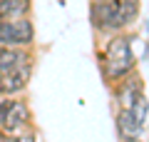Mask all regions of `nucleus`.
<instances>
[{"label": "nucleus", "instance_id": "nucleus-1", "mask_svg": "<svg viewBox=\"0 0 149 142\" xmlns=\"http://www.w3.org/2000/svg\"><path fill=\"white\" fill-rule=\"evenodd\" d=\"M142 13V0H90V25L97 40L129 32Z\"/></svg>", "mask_w": 149, "mask_h": 142}, {"label": "nucleus", "instance_id": "nucleus-2", "mask_svg": "<svg viewBox=\"0 0 149 142\" xmlns=\"http://www.w3.org/2000/svg\"><path fill=\"white\" fill-rule=\"evenodd\" d=\"M97 67L107 87L137 70V53L132 47L129 32H117L97 42Z\"/></svg>", "mask_w": 149, "mask_h": 142}, {"label": "nucleus", "instance_id": "nucleus-3", "mask_svg": "<svg viewBox=\"0 0 149 142\" xmlns=\"http://www.w3.org/2000/svg\"><path fill=\"white\" fill-rule=\"evenodd\" d=\"M30 125H32V107L25 95L0 97V132L17 135Z\"/></svg>", "mask_w": 149, "mask_h": 142}, {"label": "nucleus", "instance_id": "nucleus-4", "mask_svg": "<svg viewBox=\"0 0 149 142\" xmlns=\"http://www.w3.org/2000/svg\"><path fill=\"white\" fill-rule=\"evenodd\" d=\"M37 32L32 15L15 18V20H0V45L5 47H35Z\"/></svg>", "mask_w": 149, "mask_h": 142}, {"label": "nucleus", "instance_id": "nucleus-5", "mask_svg": "<svg viewBox=\"0 0 149 142\" xmlns=\"http://www.w3.org/2000/svg\"><path fill=\"white\" fill-rule=\"evenodd\" d=\"M112 102H114V110H132V105L142 97L144 92V77L139 75V70H134L132 75L122 77L119 82L112 85Z\"/></svg>", "mask_w": 149, "mask_h": 142}, {"label": "nucleus", "instance_id": "nucleus-6", "mask_svg": "<svg viewBox=\"0 0 149 142\" xmlns=\"http://www.w3.org/2000/svg\"><path fill=\"white\" fill-rule=\"evenodd\" d=\"M20 67H35V47H5L0 45V75Z\"/></svg>", "mask_w": 149, "mask_h": 142}, {"label": "nucleus", "instance_id": "nucleus-7", "mask_svg": "<svg viewBox=\"0 0 149 142\" xmlns=\"http://www.w3.org/2000/svg\"><path fill=\"white\" fill-rule=\"evenodd\" d=\"M32 80V67H20L0 75V97H17L25 95Z\"/></svg>", "mask_w": 149, "mask_h": 142}, {"label": "nucleus", "instance_id": "nucleus-8", "mask_svg": "<svg viewBox=\"0 0 149 142\" xmlns=\"http://www.w3.org/2000/svg\"><path fill=\"white\" fill-rule=\"evenodd\" d=\"M144 127L147 125H142L132 110H114V130H117L119 142L132 140V137H144Z\"/></svg>", "mask_w": 149, "mask_h": 142}, {"label": "nucleus", "instance_id": "nucleus-9", "mask_svg": "<svg viewBox=\"0 0 149 142\" xmlns=\"http://www.w3.org/2000/svg\"><path fill=\"white\" fill-rule=\"evenodd\" d=\"M32 15V0H0V20Z\"/></svg>", "mask_w": 149, "mask_h": 142}, {"label": "nucleus", "instance_id": "nucleus-10", "mask_svg": "<svg viewBox=\"0 0 149 142\" xmlns=\"http://www.w3.org/2000/svg\"><path fill=\"white\" fill-rule=\"evenodd\" d=\"M132 112L137 115V120L142 122V125H147V120H149V100H147V95H142V97L132 105Z\"/></svg>", "mask_w": 149, "mask_h": 142}, {"label": "nucleus", "instance_id": "nucleus-11", "mask_svg": "<svg viewBox=\"0 0 149 142\" xmlns=\"http://www.w3.org/2000/svg\"><path fill=\"white\" fill-rule=\"evenodd\" d=\"M122 142H147L144 137H132V140H122Z\"/></svg>", "mask_w": 149, "mask_h": 142}, {"label": "nucleus", "instance_id": "nucleus-12", "mask_svg": "<svg viewBox=\"0 0 149 142\" xmlns=\"http://www.w3.org/2000/svg\"><path fill=\"white\" fill-rule=\"evenodd\" d=\"M57 3H60V5H65V3H67V0H57Z\"/></svg>", "mask_w": 149, "mask_h": 142}]
</instances>
